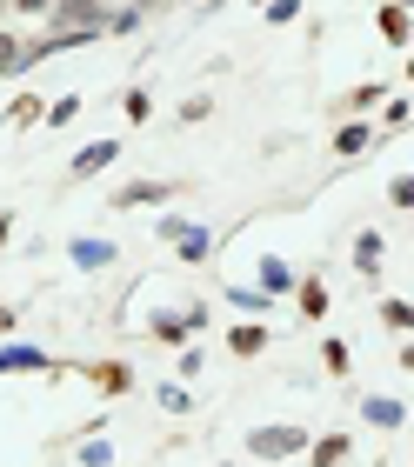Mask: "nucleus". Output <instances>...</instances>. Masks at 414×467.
Wrapping results in <instances>:
<instances>
[{
	"instance_id": "11",
	"label": "nucleus",
	"mask_w": 414,
	"mask_h": 467,
	"mask_svg": "<svg viewBox=\"0 0 414 467\" xmlns=\"http://www.w3.org/2000/svg\"><path fill=\"white\" fill-rule=\"evenodd\" d=\"M347 454V434H328V441H314V467H334Z\"/></svg>"
},
{
	"instance_id": "5",
	"label": "nucleus",
	"mask_w": 414,
	"mask_h": 467,
	"mask_svg": "<svg viewBox=\"0 0 414 467\" xmlns=\"http://www.w3.org/2000/svg\"><path fill=\"white\" fill-rule=\"evenodd\" d=\"M174 241H181V261H207L214 254V227H181Z\"/></svg>"
},
{
	"instance_id": "14",
	"label": "nucleus",
	"mask_w": 414,
	"mask_h": 467,
	"mask_svg": "<svg viewBox=\"0 0 414 467\" xmlns=\"http://www.w3.org/2000/svg\"><path fill=\"white\" fill-rule=\"evenodd\" d=\"M260 348H268V334H260V327H234V354H260Z\"/></svg>"
},
{
	"instance_id": "17",
	"label": "nucleus",
	"mask_w": 414,
	"mask_h": 467,
	"mask_svg": "<svg viewBox=\"0 0 414 467\" xmlns=\"http://www.w3.org/2000/svg\"><path fill=\"white\" fill-rule=\"evenodd\" d=\"M34 114H40V100H34V94H20L14 108H7V120H14V127H20V120H34Z\"/></svg>"
},
{
	"instance_id": "19",
	"label": "nucleus",
	"mask_w": 414,
	"mask_h": 467,
	"mask_svg": "<svg viewBox=\"0 0 414 467\" xmlns=\"http://www.w3.org/2000/svg\"><path fill=\"white\" fill-rule=\"evenodd\" d=\"M7 234H14V214H0V241H7Z\"/></svg>"
},
{
	"instance_id": "13",
	"label": "nucleus",
	"mask_w": 414,
	"mask_h": 467,
	"mask_svg": "<svg viewBox=\"0 0 414 467\" xmlns=\"http://www.w3.org/2000/svg\"><path fill=\"white\" fill-rule=\"evenodd\" d=\"M260 287H268V294H288L294 281H288V267H281V261H260Z\"/></svg>"
},
{
	"instance_id": "4",
	"label": "nucleus",
	"mask_w": 414,
	"mask_h": 467,
	"mask_svg": "<svg viewBox=\"0 0 414 467\" xmlns=\"http://www.w3.org/2000/svg\"><path fill=\"white\" fill-rule=\"evenodd\" d=\"M167 194H181V187H167V181H134V187H121L114 207H147V201H167Z\"/></svg>"
},
{
	"instance_id": "2",
	"label": "nucleus",
	"mask_w": 414,
	"mask_h": 467,
	"mask_svg": "<svg viewBox=\"0 0 414 467\" xmlns=\"http://www.w3.org/2000/svg\"><path fill=\"white\" fill-rule=\"evenodd\" d=\"M361 414H367V428H381V434H395L401 420H408V408H401V400H387V394H367Z\"/></svg>"
},
{
	"instance_id": "15",
	"label": "nucleus",
	"mask_w": 414,
	"mask_h": 467,
	"mask_svg": "<svg viewBox=\"0 0 414 467\" xmlns=\"http://www.w3.org/2000/svg\"><path fill=\"white\" fill-rule=\"evenodd\" d=\"M107 461H114L107 441H80V467H107Z\"/></svg>"
},
{
	"instance_id": "20",
	"label": "nucleus",
	"mask_w": 414,
	"mask_h": 467,
	"mask_svg": "<svg viewBox=\"0 0 414 467\" xmlns=\"http://www.w3.org/2000/svg\"><path fill=\"white\" fill-rule=\"evenodd\" d=\"M401 368H408V374H414V348H401Z\"/></svg>"
},
{
	"instance_id": "9",
	"label": "nucleus",
	"mask_w": 414,
	"mask_h": 467,
	"mask_svg": "<svg viewBox=\"0 0 414 467\" xmlns=\"http://www.w3.org/2000/svg\"><path fill=\"white\" fill-rule=\"evenodd\" d=\"M301 314H308V321H321V314H328V287H321V281L301 287Z\"/></svg>"
},
{
	"instance_id": "3",
	"label": "nucleus",
	"mask_w": 414,
	"mask_h": 467,
	"mask_svg": "<svg viewBox=\"0 0 414 467\" xmlns=\"http://www.w3.org/2000/svg\"><path fill=\"white\" fill-rule=\"evenodd\" d=\"M114 261H121V247H114V241H74V267L101 274V267H114Z\"/></svg>"
},
{
	"instance_id": "18",
	"label": "nucleus",
	"mask_w": 414,
	"mask_h": 467,
	"mask_svg": "<svg viewBox=\"0 0 414 467\" xmlns=\"http://www.w3.org/2000/svg\"><path fill=\"white\" fill-rule=\"evenodd\" d=\"M387 201H395V207H414V174H401L395 187H387Z\"/></svg>"
},
{
	"instance_id": "8",
	"label": "nucleus",
	"mask_w": 414,
	"mask_h": 467,
	"mask_svg": "<svg viewBox=\"0 0 414 467\" xmlns=\"http://www.w3.org/2000/svg\"><path fill=\"white\" fill-rule=\"evenodd\" d=\"M355 267H361V274L381 267V234H361V241H355Z\"/></svg>"
},
{
	"instance_id": "16",
	"label": "nucleus",
	"mask_w": 414,
	"mask_h": 467,
	"mask_svg": "<svg viewBox=\"0 0 414 467\" xmlns=\"http://www.w3.org/2000/svg\"><path fill=\"white\" fill-rule=\"evenodd\" d=\"M381 321H387V327H414V307H408V301H387Z\"/></svg>"
},
{
	"instance_id": "6",
	"label": "nucleus",
	"mask_w": 414,
	"mask_h": 467,
	"mask_svg": "<svg viewBox=\"0 0 414 467\" xmlns=\"http://www.w3.org/2000/svg\"><path fill=\"white\" fill-rule=\"evenodd\" d=\"M121 154V140H101V147H80V154H74V174H101V167L107 161H114Z\"/></svg>"
},
{
	"instance_id": "10",
	"label": "nucleus",
	"mask_w": 414,
	"mask_h": 467,
	"mask_svg": "<svg viewBox=\"0 0 414 467\" xmlns=\"http://www.w3.org/2000/svg\"><path fill=\"white\" fill-rule=\"evenodd\" d=\"M228 301L241 314H260V307H268V287H228Z\"/></svg>"
},
{
	"instance_id": "12",
	"label": "nucleus",
	"mask_w": 414,
	"mask_h": 467,
	"mask_svg": "<svg viewBox=\"0 0 414 467\" xmlns=\"http://www.w3.org/2000/svg\"><path fill=\"white\" fill-rule=\"evenodd\" d=\"M341 154H367V147H375V134H367V127H341Z\"/></svg>"
},
{
	"instance_id": "1",
	"label": "nucleus",
	"mask_w": 414,
	"mask_h": 467,
	"mask_svg": "<svg viewBox=\"0 0 414 467\" xmlns=\"http://www.w3.org/2000/svg\"><path fill=\"white\" fill-rule=\"evenodd\" d=\"M254 461H288V454H308V428H260L254 441Z\"/></svg>"
},
{
	"instance_id": "7",
	"label": "nucleus",
	"mask_w": 414,
	"mask_h": 467,
	"mask_svg": "<svg viewBox=\"0 0 414 467\" xmlns=\"http://www.w3.org/2000/svg\"><path fill=\"white\" fill-rule=\"evenodd\" d=\"M27 368H48V354H40V348H7V354H0V374H27Z\"/></svg>"
}]
</instances>
